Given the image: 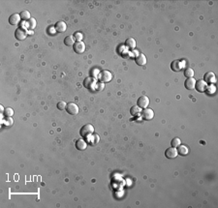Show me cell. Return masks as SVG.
Instances as JSON below:
<instances>
[{
	"mask_svg": "<svg viewBox=\"0 0 218 208\" xmlns=\"http://www.w3.org/2000/svg\"><path fill=\"white\" fill-rule=\"evenodd\" d=\"M195 75V73H194V70H193L192 68H186L185 69V71H184V76L187 78H193V76Z\"/></svg>",
	"mask_w": 218,
	"mask_h": 208,
	"instance_id": "cb8c5ba5",
	"label": "cell"
},
{
	"mask_svg": "<svg viewBox=\"0 0 218 208\" xmlns=\"http://www.w3.org/2000/svg\"><path fill=\"white\" fill-rule=\"evenodd\" d=\"M196 80L194 78H187V80L185 81L184 82V86L186 89H188V90H192V89H194L195 88V84H196Z\"/></svg>",
	"mask_w": 218,
	"mask_h": 208,
	"instance_id": "5bb4252c",
	"label": "cell"
},
{
	"mask_svg": "<svg viewBox=\"0 0 218 208\" xmlns=\"http://www.w3.org/2000/svg\"><path fill=\"white\" fill-rule=\"evenodd\" d=\"M3 114L6 116V117H11V116H13V115H14L13 108H11V107H6V108L4 110V111H3Z\"/></svg>",
	"mask_w": 218,
	"mask_h": 208,
	"instance_id": "d4e9b609",
	"label": "cell"
},
{
	"mask_svg": "<svg viewBox=\"0 0 218 208\" xmlns=\"http://www.w3.org/2000/svg\"><path fill=\"white\" fill-rule=\"evenodd\" d=\"M142 116L145 120H151L154 117V111L151 108H143V111H142Z\"/></svg>",
	"mask_w": 218,
	"mask_h": 208,
	"instance_id": "52a82bcc",
	"label": "cell"
},
{
	"mask_svg": "<svg viewBox=\"0 0 218 208\" xmlns=\"http://www.w3.org/2000/svg\"><path fill=\"white\" fill-rule=\"evenodd\" d=\"M21 16H19V14H13L10 16L9 18V22L11 25H18L21 21Z\"/></svg>",
	"mask_w": 218,
	"mask_h": 208,
	"instance_id": "8fae6325",
	"label": "cell"
},
{
	"mask_svg": "<svg viewBox=\"0 0 218 208\" xmlns=\"http://www.w3.org/2000/svg\"><path fill=\"white\" fill-rule=\"evenodd\" d=\"M94 133V128L91 124H86L85 126H82V128L81 129L80 131V135L82 137H86L88 136L92 135Z\"/></svg>",
	"mask_w": 218,
	"mask_h": 208,
	"instance_id": "7a4b0ae2",
	"label": "cell"
},
{
	"mask_svg": "<svg viewBox=\"0 0 218 208\" xmlns=\"http://www.w3.org/2000/svg\"><path fill=\"white\" fill-rule=\"evenodd\" d=\"M177 152H178V154L181 156H186L189 154V148H188V146H186V145L180 144L177 146Z\"/></svg>",
	"mask_w": 218,
	"mask_h": 208,
	"instance_id": "2e32d148",
	"label": "cell"
},
{
	"mask_svg": "<svg viewBox=\"0 0 218 208\" xmlns=\"http://www.w3.org/2000/svg\"><path fill=\"white\" fill-rule=\"evenodd\" d=\"M130 112H131V114L133 116H139V115H141V113H142V111H141V107H139V106H134L131 107V110H130Z\"/></svg>",
	"mask_w": 218,
	"mask_h": 208,
	"instance_id": "ffe728a7",
	"label": "cell"
},
{
	"mask_svg": "<svg viewBox=\"0 0 218 208\" xmlns=\"http://www.w3.org/2000/svg\"><path fill=\"white\" fill-rule=\"evenodd\" d=\"M171 69L174 72H179L182 69V63L179 60H175L171 64Z\"/></svg>",
	"mask_w": 218,
	"mask_h": 208,
	"instance_id": "e0dca14e",
	"label": "cell"
},
{
	"mask_svg": "<svg viewBox=\"0 0 218 208\" xmlns=\"http://www.w3.org/2000/svg\"><path fill=\"white\" fill-rule=\"evenodd\" d=\"M75 38L73 36H67L64 39V44L66 45L68 47H71V46H74V44H75Z\"/></svg>",
	"mask_w": 218,
	"mask_h": 208,
	"instance_id": "7402d4cb",
	"label": "cell"
},
{
	"mask_svg": "<svg viewBox=\"0 0 218 208\" xmlns=\"http://www.w3.org/2000/svg\"><path fill=\"white\" fill-rule=\"evenodd\" d=\"M66 107H67V104L62 101V102H59L57 104V108L59 111H64V110H66Z\"/></svg>",
	"mask_w": 218,
	"mask_h": 208,
	"instance_id": "4316f807",
	"label": "cell"
},
{
	"mask_svg": "<svg viewBox=\"0 0 218 208\" xmlns=\"http://www.w3.org/2000/svg\"><path fill=\"white\" fill-rule=\"evenodd\" d=\"M86 147H87V142L85 140H82V138H81V140H78L76 141V148L79 150H85L86 149Z\"/></svg>",
	"mask_w": 218,
	"mask_h": 208,
	"instance_id": "ac0fdd59",
	"label": "cell"
},
{
	"mask_svg": "<svg viewBox=\"0 0 218 208\" xmlns=\"http://www.w3.org/2000/svg\"><path fill=\"white\" fill-rule=\"evenodd\" d=\"M204 81L206 83H214L215 81H216V78H215V75L212 72H209V73H206L205 74V76H204Z\"/></svg>",
	"mask_w": 218,
	"mask_h": 208,
	"instance_id": "4fadbf2b",
	"label": "cell"
},
{
	"mask_svg": "<svg viewBox=\"0 0 218 208\" xmlns=\"http://www.w3.org/2000/svg\"><path fill=\"white\" fill-rule=\"evenodd\" d=\"M195 88L198 92H206V89H207V85H206V82H205L203 80H200V81H196V84H195Z\"/></svg>",
	"mask_w": 218,
	"mask_h": 208,
	"instance_id": "9c48e42d",
	"label": "cell"
},
{
	"mask_svg": "<svg viewBox=\"0 0 218 208\" xmlns=\"http://www.w3.org/2000/svg\"><path fill=\"white\" fill-rule=\"evenodd\" d=\"M36 19L35 18H30L29 19V21H27V22H26V26L29 28V29H34L36 27Z\"/></svg>",
	"mask_w": 218,
	"mask_h": 208,
	"instance_id": "603a6c76",
	"label": "cell"
},
{
	"mask_svg": "<svg viewBox=\"0 0 218 208\" xmlns=\"http://www.w3.org/2000/svg\"><path fill=\"white\" fill-rule=\"evenodd\" d=\"M95 89L96 90H103L104 89V85L102 82H97L96 85H95Z\"/></svg>",
	"mask_w": 218,
	"mask_h": 208,
	"instance_id": "f1b7e54d",
	"label": "cell"
},
{
	"mask_svg": "<svg viewBox=\"0 0 218 208\" xmlns=\"http://www.w3.org/2000/svg\"><path fill=\"white\" fill-rule=\"evenodd\" d=\"M19 16H21V18L23 19V21H29V19L31 18V15H30V12H28L27 10H23V11L19 14Z\"/></svg>",
	"mask_w": 218,
	"mask_h": 208,
	"instance_id": "44dd1931",
	"label": "cell"
},
{
	"mask_svg": "<svg viewBox=\"0 0 218 208\" xmlns=\"http://www.w3.org/2000/svg\"><path fill=\"white\" fill-rule=\"evenodd\" d=\"M74 38H75L77 41H82L83 38V34L82 32H76L74 34Z\"/></svg>",
	"mask_w": 218,
	"mask_h": 208,
	"instance_id": "83f0119b",
	"label": "cell"
},
{
	"mask_svg": "<svg viewBox=\"0 0 218 208\" xmlns=\"http://www.w3.org/2000/svg\"><path fill=\"white\" fill-rule=\"evenodd\" d=\"M96 81L94 80L93 78H87L85 80V86L88 89H93V88H95V85H96Z\"/></svg>",
	"mask_w": 218,
	"mask_h": 208,
	"instance_id": "9a60e30c",
	"label": "cell"
},
{
	"mask_svg": "<svg viewBox=\"0 0 218 208\" xmlns=\"http://www.w3.org/2000/svg\"><path fill=\"white\" fill-rule=\"evenodd\" d=\"M136 41H135V39H133V38H128L127 40L125 41V46L127 48H129V49H134L136 48Z\"/></svg>",
	"mask_w": 218,
	"mask_h": 208,
	"instance_id": "d6986e66",
	"label": "cell"
},
{
	"mask_svg": "<svg viewBox=\"0 0 218 208\" xmlns=\"http://www.w3.org/2000/svg\"><path fill=\"white\" fill-rule=\"evenodd\" d=\"M178 155V152H177V149L176 147H170L168 148L165 152V156L168 158V159H176Z\"/></svg>",
	"mask_w": 218,
	"mask_h": 208,
	"instance_id": "8992f818",
	"label": "cell"
},
{
	"mask_svg": "<svg viewBox=\"0 0 218 208\" xmlns=\"http://www.w3.org/2000/svg\"><path fill=\"white\" fill-rule=\"evenodd\" d=\"M172 146L173 147H177L178 145H180L181 144V140H180V138H178V137H175V138H173L172 140Z\"/></svg>",
	"mask_w": 218,
	"mask_h": 208,
	"instance_id": "484cf974",
	"label": "cell"
},
{
	"mask_svg": "<svg viewBox=\"0 0 218 208\" xmlns=\"http://www.w3.org/2000/svg\"><path fill=\"white\" fill-rule=\"evenodd\" d=\"M135 62L137 63V65L139 66H145L147 60H146V57L143 53H139L138 55L135 57Z\"/></svg>",
	"mask_w": 218,
	"mask_h": 208,
	"instance_id": "30bf717a",
	"label": "cell"
},
{
	"mask_svg": "<svg viewBox=\"0 0 218 208\" xmlns=\"http://www.w3.org/2000/svg\"><path fill=\"white\" fill-rule=\"evenodd\" d=\"M112 78V75L110 71H102L100 74H99V81L102 82V83H107V82H110Z\"/></svg>",
	"mask_w": 218,
	"mask_h": 208,
	"instance_id": "6da1fadb",
	"label": "cell"
},
{
	"mask_svg": "<svg viewBox=\"0 0 218 208\" xmlns=\"http://www.w3.org/2000/svg\"><path fill=\"white\" fill-rule=\"evenodd\" d=\"M54 29H55V31L58 33H63L67 30V25L64 21H58L55 23V25H54Z\"/></svg>",
	"mask_w": 218,
	"mask_h": 208,
	"instance_id": "7c38bea8",
	"label": "cell"
},
{
	"mask_svg": "<svg viewBox=\"0 0 218 208\" xmlns=\"http://www.w3.org/2000/svg\"><path fill=\"white\" fill-rule=\"evenodd\" d=\"M27 36V33H26V30L23 28H18L16 31H15V37H16L17 40L18 41H22L24 39L26 38Z\"/></svg>",
	"mask_w": 218,
	"mask_h": 208,
	"instance_id": "277c9868",
	"label": "cell"
},
{
	"mask_svg": "<svg viewBox=\"0 0 218 208\" xmlns=\"http://www.w3.org/2000/svg\"><path fill=\"white\" fill-rule=\"evenodd\" d=\"M73 49L76 53H82L86 51V44L82 41H77L73 46Z\"/></svg>",
	"mask_w": 218,
	"mask_h": 208,
	"instance_id": "3957f363",
	"label": "cell"
},
{
	"mask_svg": "<svg viewBox=\"0 0 218 208\" xmlns=\"http://www.w3.org/2000/svg\"><path fill=\"white\" fill-rule=\"evenodd\" d=\"M66 111H67V112L69 113V114L76 115L79 112V107H78V105H76L75 103H69V104H67Z\"/></svg>",
	"mask_w": 218,
	"mask_h": 208,
	"instance_id": "5b68a950",
	"label": "cell"
},
{
	"mask_svg": "<svg viewBox=\"0 0 218 208\" xmlns=\"http://www.w3.org/2000/svg\"><path fill=\"white\" fill-rule=\"evenodd\" d=\"M137 105L141 108H146L148 107V105H149V99L146 96H141L138 99Z\"/></svg>",
	"mask_w": 218,
	"mask_h": 208,
	"instance_id": "ba28073f",
	"label": "cell"
}]
</instances>
